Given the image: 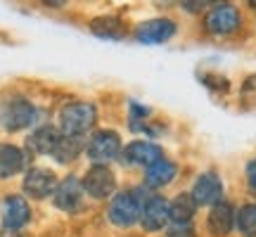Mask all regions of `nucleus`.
<instances>
[{"instance_id": "f257e3e1", "label": "nucleus", "mask_w": 256, "mask_h": 237, "mask_svg": "<svg viewBox=\"0 0 256 237\" xmlns=\"http://www.w3.org/2000/svg\"><path fill=\"white\" fill-rule=\"evenodd\" d=\"M142 204H145V197L140 194V190L116 192V194L110 200L107 218H110L116 228H130V226L140 223V216H142Z\"/></svg>"}, {"instance_id": "f03ea898", "label": "nucleus", "mask_w": 256, "mask_h": 237, "mask_svg": "<svg viewBox=\"0 0 256 237\" xmlns=\"http://www.w3.org/2000/svg\"><path fill=\"white\" fill-rule=\"evenodd\" d=\"M36 116V104L22 95H12V98H5L0 102V128H5L8 133H17V130L34 126Z\"/></svg>"}, {"instance_id": "7ed1b4c3", "label": "nucleus", "mask_w": 256, "mask_h": 237, "mask_svg": "<svg viewBox=\"0 0 256 237\" xmlns=\"http://www.w3.org/2000/svg\"><path fill=\"white\" fill-rule=\"evenodd\" d=\"M98 121V107L92 102H69L60 110L62 136H86Z\"/></svg>"}, {"instance_id": "20e7f679", "label": "nucleus", "mask_w": 256, "mask_h": 237, "mask_svg": "<svg viewBox=\"0 0 256 237\" xmlns=\"http://www.w3.org/2000/svg\"><path fill=\"white\" fill-rule=\"evenodd\" d=\"M124 152V145H121V136L116 130H95L88 142H86V154L90 159L92 164H100V166H107L110 162H114L116 156H121Z\"/></svg>"}, {"instance_id": "39448f33", "label": "nucleus", "mask_w": 256, "mask_h": 237, "mask_svg": "<svg viewBox=\"0 0 256 237\" xmlns=\"http://www.w3.org/2000/svg\"><path fill=\"white\" fill-rule=\"evenodd\" d=\"M83 192L92 197V200H112L116 194V176L110 166L92 164L81 178Z\"/></svg>"}, {"instance_id": "423d86ee", "label": "nucleus", "mask_w": 256, "mask_h": 237, "mask_svg": "<svg viewBox=\"0 0 256 237\" xmlns=\"http://www.w3.org/2000/svg\"><path fill=\"white\" fill-rule=\"evenodd\" d=\"M242 26V17L240 10L228 5V2H218L216 8L209 10V14L204 19V28L211 36H230Z\"/></svg>"}, {"instance_id": "0eeeda50", "label": "nucleus", "mask_w": 256, "mask_h": 237, "mask_svg": "<svg viewBox=\"0 0 256 237\" xmlns=\"http://www.w3.org/2000/svg\"><path fill=\"white\" fill-rule=\"evenodd\" d=\"M57 182L60 180H57V174L52 168L34 166V168H26L24 180H22V190L26 192L31 200H46V197H52Z\"/></svg>"}, {"instance_id": "6e6552de", "label": "nucleus", "mask_w": 256, "mask_h": 237, "mask_svg": "<svg viewBox=\"0 0 256 237\" xmlns=\"http://www.w3.org/2000/svg\"><path fill=\"white\" fill-rule=\"evenodd\" d=\"M31 220V206L22 194H8L0 204V223L10 232H17Z\"/></svg>"}, {"instance_id": "1a4fd4ad", "label": "nucleus", "mask_w": 256, "mask_h": 237, "mask_svg": "<svg viewBox=\"0 0 256 237\" xmlns=\"http://www.w3.org/2000/svg\"><path fill=\"white\" fill-rule=\"evenodd\" d=\"M83 185H81V178L76 176H64L62 180L57 182L55 192H52V202L55 206L64 214H76L81 209L83 204Z\"/></svg>"}, {"instance_id": "9d476101", "label": "nucleus", "mask_w": 256, "mask_h": 237, "mask_svg": "<svg viewBox=\"0 0 256 237\" xmlns=\"http://www.w3.org/2000/svg\"><path fill=\"white\" fill-rule=\"evenodd\" d=\"M174 36H176V22L166 17L142 22L136 28L138 43H145V46H159V43H166L168 38H174Z\"/></svg>"}, {"instance_id": "9b49d317", "label": "nucleus", "mask_w": 256, "mask_h": 237, "mask_svg": "<svg viewBox=\"0 0 256 237\" xmlns=\"http://www.w3.org/2000/svg\"><path fill=\"white\" fill-rule=\"evenodd\" d=\"M190 194L200 206H216L218 202H223V180L214 171H206L194 180Z\"/></svg>"}, {"instance_id": "f8f14e48", "label": "nucleus", "mask_w": 256, "mask_h": 237, "mask_svg": "<svg viewBox=\"0 0 256 237\" xmlns=\"http://www.w3.org/2000/svg\"><path fill=\"white\" fill-rule=\"evenodd\" d=\"M168 202L162 194H152L147 197L142 204V216H140V226L145 232H159L166 228L168 223Z\"/></svg>"}, {"instance_id": "ddd939ff", "label": "nucleus", "mask_w": 256, "mask_h": 237, "mask_svg": "<svg viewBox=\"0 0 256 237\" xmlns=\"http://www.w3.org/2000/svg\"><path fill=\"white\" fill-rule=\"evenodd\" d=\"M121 159L130 166H152L154 162L164 159V150L156 145V142H150V140H133L124 147L121 152Z\"/></svg>"}, {"instance_id": "4468645a", "label": "nucleus", "mask_w": 256, "mask_h": 237, "mask_svg": "<svg viewBox=\"0 0 256 237\" xmlns=\"http://www.w3.org/2000/svg\"><path fill=\"white\" fill-rule=\"evenodd\" d=\"M235 216H238L235 206L223 200L216 206H211L209 216H206V228H209V232L214 237H226L235 228Z\"/></svg>"}, {"instance_id": "2eb2a0df", "label": "nucleus", "mask_w": 256, "mask_h": 237, "mask_svg": "<svg viewBox=\"0 0 256 237\" xmlns=\"http://www.w3.org/2000/svg\"><path fill=\"white\" fill-rule=\"evenodd\" d=\"M60 140H62L60 128L50 126V124H43V126H38L36 130L26 138V147H28V152H34V154L48 156V154H55Z\"/></svg>"}, {"instance_id": "dca6fc26", "label": "nucleus", "mask_w": 256, "mask_h": 237, "mask_svg": "<svg viewBox=\"0 0 256 237\" xmlns=\"http://www.w3.org/2000/svg\"><path fill=\"white\" fill-rule=\"evenodd\" d=\"M28 164L26 152L17 145L0 142V178H12L19 176Z\"/></svg>"}, {"instance_id": "f3484780", "label": "nucleus", "mask_w": 256, "mask_h": 237, "mask_svg": "<svg viewBox=\"0 0 256 237\" xmlns=\"http://www.w3.org/2000/svg\"><path fill=\"white\" fill-rule=\"evenodd\" d=\"M197 202L190 192H178L174 200L168 202V218L174 226H190L194 214H197Z\"/></svg>"}, {"instance_id": "a211bd4d", "label": "nucleus", "mask_w": 256, "mask_h": 237, "mask_svg": "<svg viewBox=\"0 0 256 237\" xmlns=\"http://www.w3.org/2000/svg\"><path fill=\"white\" fill-rule=\"evenodd\" d=\"M176 176H178V166L176 162L171 159H159L154 162L152 166H147L145 168V185L147 188H166V185H171L176 180Z\"/></svg>"}, {"instance_id": "6ab92c4d", "label": "nucleus", "mask_w": 256, "mask_h": 237, "mask_svg": "<svg viewBox=\"0 0 256 237\" xmlns=\"http://www.w3.org/2000/svg\"><path fill=\"white\" fill-rule=\"evenodd\" d=\"M83 150H86L83 136H62L52 159H55L57 164H72V162H76L81 156Z\"/></svg>"}, {"instance_id": "aec40b11", "label": "nucleus", "mask_w": 256, "mask_h": 237, "mask_svg": "<svg viewBox=\"0 0 256 237\" xmlns=\"http://www.w3.org/2000/svg\"><path fill=\"white\" fill-rule=\"evenodd\" d=\"M90 31L100 38H110V40H121L126 36V26L119 17H98L90 22Z\"/></svg>"}, {"instance_id": "412c9836", "label": "nucleus", "mask_w": 256, "mask_h": 237, "mask_svg": "<svg viewBox=\"0 0 256 237\" xmlns=\"http://www.w3.org/2000/svg\"><path fill=\"white\" fill-rule=\"evenodd\" d=\"M235 226L244 237H256V204H244L238 209Z\"/></svg>"}, {"instance_id": "4be33fe9", "label": "nucleus", "mask_w": 256, "mask_h": 237, "mask_svg": "<svg viewBox=\"0 0 256 237\" xmlns=\"http://www.w3.org/2000/svg\"><path fill=\"white\" fill-rule=\"evenodd\" d=\"M242 100L256 102V74L249 76L247 81H244V86H242Z\"/></svg>"}, {"instance_id": "5701e85b", "label": "nucleus", "mask_w": 256, "mask_h": 237, "mask_svg": "<svg viewBox=\"0 0 256 237\" xmlns=\"http://www.w3.org/2000/svg\"><path fill=\"white\" fill-rule=\"evenodd\" d=\"M166 237H194V228L192 226H171L166 230Z\"/></svg>"}, {"instance_id": "b1692460", "label": "nucleus", "mask_w": 256, "mask_h": 237, "mask_svg": "<svg viewBox=\"0 0 256 237\" xmlns=\"http://www.w3.org/2000/svg\"><path fill=\"white\" fill-rule=\"evenodd\" d=\"M244 174H247V182H249V188L256 192V159H252L247 164V168H244Z\"/></svg>"}]
</instances>
